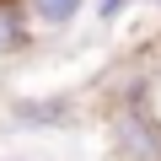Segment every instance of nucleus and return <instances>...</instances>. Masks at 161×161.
Instances as JSON below:
<instances>
[{
    "label": "nucleus",
    "mask_w": 161,
    "mask_h": 161,
    "mask_svg": "<svg viewBox=\"0 0 161 161\" xmlns=\"http://www.w3.org/2000/svg\"><path fill=\"white\" fill-rule=\"evenodd\" d=\"M11 124H22V129H70V124H80V108L70 97H22V102H11Z\"/></svg>",
    "instance_id": "3"
},
{
    "label": "nucleus",
    "mask_w": 161,
    "mask_h": 161,
    "mask_svg": "<svg viewBox=\"0 0 161 161\" xmlns=\"http://www.w3.org/2000/svg\"><path fill=\"white\" fill-rule=\"evenodd\" d=\"M129 6H134V0H92V11H86V16H97L102 27H113L118 16H129Z\"/></svg>",
    "instance_id": "5"
},
{
    "label": "nucleus",
    "mask_w": 161,
    "mask_h": 161,
    "mask_svg": "<svg viewBox=\"0 0 161 161\" xmlns=\"http://www.w3.org/2000/svg\"><path fill=\"white\" fill-rule=\"evenodd\" d=\"M113 145H118L124 161H161V124H156V113L129 102L118 113V124H113Z\"/></svg>",
    "instance_id": "1"
},
{
    "label": "nucleus",
    "mask_w": 161,
    "mask_h": 161,
    "mask_svg": "<svg viewBox=\"0 0 161 161\" xmlns=\"http://www.w3.org/2000/svg\"><path fill=\"white\" fill-rule=\"evenodd\" d=\"M38 38H32V27L22 22V11L11 6V0H0V59H11V54H22V48H32Z\"/></svg>",
    "instance_id": "4"
},
{
    "label": "nucleus",
    "mask_w": 161,
    "mask_h": 161,
    "mask_svg": "<svg viewBox=\"0 0 161 161\" xmlns=\"http://www.w3.org/2000/svg\"><path fill=\"white\" fill-rule=\"evenodd\" d=\"M11 6L22 11L32 38H59V32L80 27V16L92 11V0H11Z\"/></svg>",
    "instance_id": "2"
}]
</instances>
